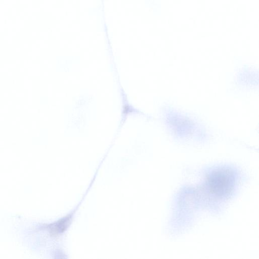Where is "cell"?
Segmentation results:
<instances>
[{"label": "cell", "mask_w": 259, "mask_h": 259, "mask_svg": "<svg viewBox=\"0 0 259 259\" xmlns=\"http://www.w3.org/2000/svg\"><path fill=\"white\" fill-rule=\"evenodd\" d=\"M235 184V176L230 168L221 167L212 171L207 179L210 192L219 197L226 196L232 191Z\"/></svg>", "instance_id": "cell-1"}, {"label": "cell", "mask_w": 259, "mask_h": 259, "mask_svg": "<svg viewBox=\"0 0 259 259\" xmlns=\"http://www.w3.org/2000/svg\"><path fill=\"white\" fill-rule=\"evenodd\" d=\"M69 220L70 218L66 217L54 224L52 226V231L56 233L63 232L67 227L69 223Z\"/></svg>", "instance_id": "cell-2"}]
</instances>
